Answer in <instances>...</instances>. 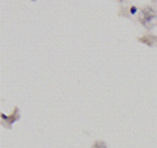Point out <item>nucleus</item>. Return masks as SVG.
<instances>
[{"mask_svg": "<svg viewBox=\"0 0 157 148\" xmlns=\"http://www.w3.org/2000/svg\"><path fill=\"white\" fill-rule=\"evenodd\" d=\"M131 12H132V13L136 12V7H132V8H131Z\"/></svg>", "mask_w": 157, "mask_h": 148, "instance_id": "nucleus-4", "label": "nucleus"}, {"mask_svg": "<svg viewBox=\"0 0 157 148\" xmlns=\"http://www.w3.org/2000/svg\"><path fill=\"white\" fill-rule=\"evenodd\" d=\"M140 41L141 42H145L148 46H152V43L156 41V38H154V37H145V38H140Z\"/></svg>", "mask_w": 157, "mask_h": 148, "instance_id": "nucleus-2", "label": "nucleus"}, {"mask_svg": "<svg viewBox=\"0 0 157 148\" xmlns=\"http://www.w3.org/2000/svg\"><path fill=\"white\" fill-rule=\"evenodd\" d=\"M143 16H144V20H143V23H149L152 19H153L156 15H154V12L151 9V8H145L144 11H143Z\"/></svg>", "mask_w": 157, "mask_h": 148, "instance_id": "nucleus-1", "label": "nucleus"}, {"mask_svg": "<svg viewBox=\"0 0 157 148\" xmlns=\"http://www.w3.org/2000/svg\"><path fill=\"white\" fill-rule=\"evenodd\" d=\"M93 148H107V145H106V143L105 142H96L93 144Z\"/></svg>", "mask_w": 157, "mask_h": 148, "instance_id": "nucleus-3", "label": "nucleus"}]
</instances>
